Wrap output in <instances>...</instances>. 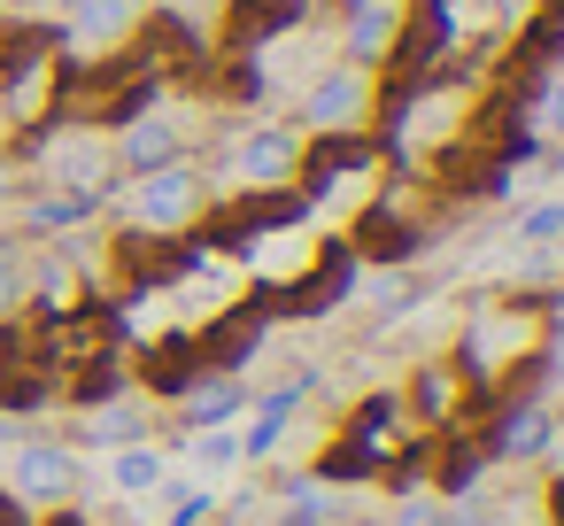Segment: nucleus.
I'll return each mask as SVG.
<instances>
[{
	"label": "nucleus",
	"mask_w": 564,
	"mask_h": 526,
	"mask_svg": "<svg viewBox=\"0 0 564 526\" xmlns=\"http://www.w3.org/2000/svg\"><path fill=\"white\" fill-rule=\"evenodd\" d=\"M194 210H202V179H194V171H178V163H163V171H148V179L132 186V217H140V225H155V233L186 225Z\"/></svg>",
	"instance_id": "obj_1"
},
{
	"label": "nucleus",
	"mask_w": 564,
	"mask_h": 526,
	"mask_svg": "<svg viewBox=\"0 0 564 526\" xmlns=\"http://www.w3.org/2000/svg\"><path fill=\"white\" fill-rule=\"evenodd\" d=\"M132 17H140V0H78V9H70V32H78L86 47H109Z\"/></svg>",
	"instance_id": "obj_2"
},
{
	"label": "nucleus",
	"mask_w": 564,
	"mask_h": 526,
	"mask_svg": "<svg viewBox=\"0 0 564 526\" xmlns=\"http://www.w3.org/2000/svg\"><path fill=\"white\" fill-rule=\"evenodd\" d=\"M286 163H294V140H279V132L240 148V179H286Z\"/></svg>",
	"instance_id": "obj_3"
},
{
	"label": "nucleus",
	"mask_w": 564,
	"mask_h": 526,
	"mask_svg": "<svg viewBox=\"0 0 564 526\" xmlns=\"http://www.w3.org/2000/svg\"><path fill=\"white\" fill-rule=\"evenodd\" d=\"M171 148H178V132H171V125H132V140H124V155H132L140 171H163V163H171Z\"/></svg>",
	"instance_id": "obj_4"
},
{
	"label": "nucleus",
	"mask_w": 564,
	"mask_h": 526,
	"mask_svg": "<svg viewBox=\"0 0 564 526\" xmlns=\"http://www.w3.org/2000/svg\"><path fill=\"white\" fill-rule=\"evenodd\" d=\"M310 117H317V125H348V117H356V78H333V86H317Z\"/></svg>",
	"instance_id": "obj_5"
},
{
	"label": "nucleus",
	"mask_w": 564,
	"mask_h": 526,
	"mask_svg": "<svg viewBox=\"0 0 564 526\" xmlns=\"http://www.w3.org/2000/svg\"><path fill=\"white\" fill-rule=\"evenodd\" d=\"M101 163H109L101 148H63V163H55V171H63L70 186H101Z\"/></svg>",
	"instance_id": "obj_6"
},
{
	"label": "nucleus",
	"mask_w": 564,
	"mask_h": 526,
	"mask_svg": "<svg viewBox=\"0 0 564 526\" xmlns=\"http://www.w3.org/2000/svg\"><path fill=\"white\" fill-rule=\"evenodd\" d=\"M63 480H70V464H63V457H47V449H32V457H24V487H40V495H55Z\"/></svg>",
	"instance_id": "obj_7"
},
{
	"label": "nucleus",
	"mask_w": 564,
	"mask_h": 526,
	"mask_svg": "<svg viewBox=\"0 0 564 526\" xmlns=\"http://www.w3.org/2000/svg\"><path fill=\"white\" fill-rule=\"evenodd\" d=\"M117 480H124V487H155V480H163V457H148V449H124V457H117Z\"/></svg>",
	"instance_id": "obj_8"
},
{
	"label": "nucleus",
	"mask_w": 564,
	"mask_h": 526,
	"mask_svg": "<svg viewBox=\"0 0 564 526\" xmlns=\"http://www.w3.org/2000/svg\"><path fill=\"white\" fill-rule=\"evenodd\" d=\"M232 457H240V449H232V441H225V433H209V441H202V464H209V472H225V464H232Z\"/></svg>",
	"instance_id": "obj_9"
},
{
	"label": "nucleus",
	"mask_w": 564,
	"mask_h": 526,
	"mask_svg": "<svg viewBox=\"0 0 564 526\" xmlns=\"http://www.w3.org/2000/svg\"><path fill=\"white\" fill-rule=\"evenodd\" d=\"M9 287H17V256H9V248H0V294H9Z\"/></svg>",
	"instance_id": "obj_10"
}]
</instances>
